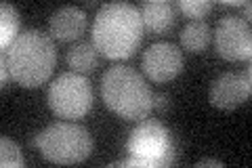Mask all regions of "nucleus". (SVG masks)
I'll return each mask as SVG.
<instances>
[{
	"label": "nucleus",
	"instance_id": "f257e3e1",
	"mask_svg": "<svg viewBox=\"0 0 252 168\" xmlns=\"http://www.w3.org/2000/svg\"><path fill=\"white\" fill-rule=\"evenodd\" d=\"M143 40V19L135 4L107 2L93 23V46L107 59H128Z\"/></svg>",
	"mask_w": 252,
	"mask_h": 168
},
{
	"label": "nucleus",
	"instance_id": "f03ea898",
	"mask_svg": "<svg viewBox=\"0 0 252 168\" xmlns=\"http://www.w3.org/2000/svg\"><path fill=\"white\" fill-rule=\"evenodd\" d=\"M4 55L9 61L11 78L26 89H36L44 84L57 63L53 38L40 30L21 32Z\"/></svg>",
	"mask_w": 252,
	"mask_h": 168
},
{
	"label": "nucleus",
	"instance_id": "7ed1b4c3",
	"mask_svg": "<svg viewBox=\"0 0 252 168\" xmlns=\"http://www.w3.org/2000/svg\"><path fill=\"white\" fill-rule=\"evenodd\" d=\"M105 105L124 120H145L154 109V93L143 76L126 66L109 67L101 78Z\"/></svg>",
	"mask_w": 252,
	"mask_h": 168
},
{
	"label": "nucleus",
	"instance_id": "20e7f679",
	"mask_svg": "<svg viewBox=\"0 0 252 168\" xmlns=\"http://www.w3.org/2000/svg\"><path fill=\"white\" fill-rule=\"evenodd\" d=\"M126 151L128 158L114 166L164 168L177 162V141L160 120H141L126 141Z\"/></svg>",
	"mask_w": 252,
	"mask_h": 168
},
{
	"label": "nucleus",
	"instance_id": "39448f33",
	"mask_svg": "<svg viewBox=\"0 0 252 168\" xmlns=\"http://www.w3.org/2000/svg\"><path fill=\"white\" fill-rule=\"evenodd\" d=\"M32 145L53 164H80L91 156L94 141L84 126L76 122H53L38 133Z\"/></svg>",
	"mask_w": 252,
	"mask_h": 168
},
{
	"label": "nucleus",
	"instance_id": "423d86ee",
	"mask_svg": "<svg viewBox=\"0 0 252 168\" xmlns=\"http://www.w3.org/2000/svg\"><path fill=\"white\" fill-rule=\"evenodd\" d=\"M46 101H49L53 114L59 118H67V120L84 118L91 111L94 101L93 86L84 74L65 71V74L53 80V84L49 86Z\"/></svg>",
	"mask_w": 252,
	"mask_h": 168
},
{
	"label": "nucleus",
	"instance_id": "0eeeda50",
	"mask_svg": "<svg viewBox=\"0 0 252 168\" xmlns=\"http://www.w3.org/2000/svg\"><path fill=\"white\" fill-rule=\"evenodd\" d=\"M215 49L227 61H248L252 55L250 23L238 15H225L215 28Z\"/></svg>",
	"mask_w": 252,
	"mask_h": 168
},
{
	"label": "nucleus",
	"instance_id": "6e6552de",
	"mask_svg": "<svg viewBox=\"0 0 252 168\" xmlns=\"http://www.w3.org/2000/svg\"><path fill=\"white\" fill-rule=\"evenodd\" d=\"M252 93V78L250 67L244 71H225L220 74L210 86V103L219 109H235L244 101L250 99Z\"/></svg>",
	"mask_w": 252,
	"mask_h": 168
},
{
	"label": "nucleus",
	"instance_id": "1a4fd4ad",
	"mask_svg": "<svg viewBox=\"0 0 252 168\" xmlns=\"http://www.w3.org/2000/svg\"><path fill=\"white\" fill-rule=\"evenodd\" d=\"M143 71L152 82H170L183 71V53L170 42H156L143 53Z\"/></svg>",
	"mask_w": 252,
	"mask_h": 168
},
{
	"label": "nucleus",
	"instance_id": "9d476101",
	"mask_svg": "<svg viewBox=\"0 0 252 168\" xmlns=\"http://www.w3.org/2000/svg\"><path fill=\"white\" fill-rule=\"evenodd\" d=\"M86 30V13L78 6H61L49 19V36L59 42H72Z\"/></svg>",
	"mask_w": 252,
	"mask_h": 168
},
{
	"label": "nucleus",
	"instance_id": "9b49d317",
	"mask_svg": "<svg viewBox=\"0 0 252 168\" xmlns=\"http://www.w3.org/2000/svg\"><path fill=\"white\" fill-rule=\"evenodd\" d=\"M143 28L152 34H166L177 19V4L170 0H147L139 6Z\"/></svg>",
	"mask_w": 252,
	"mask_h": 168
},
{
	"label": "nucleus",
	"instance_id": "f8f14e48",
	"mask_svg": "<svg viewBox=\"0 0 252 168\" xmlns=\"http://www.w3.org/2000/svg\"><path fill=\"white\" fill-rule=\"evenodd\" d=\"M210 26L206 21H189L181 30V46L189 53H204L210 44Z\"/></svg>",
	"mask_w": 252,
	"mask_h": 168
},
{
	"label": "nucleus",
	"instance_id": "ddd939ff",
	"mask_svg": "<svg viewBox=\"0 0 252 168\" xmlns=\"http://www.w3.org/2000/svg\"><path fill=\"white\" fill-rule=\"evenodd\" d=\"M99 63V55L97 49L89 42H82V44H76L67 51V66L72 67V71L76 74H91L94 71Z\"/></svg>",
	"mask_w": 252,
	"mask_h": 168
},
{
	"label": "nucleus",
	"instance_id": "4468645a",
	"mask_svg": "<svg viewBox=\"0 0 252 168\" xmlns=\"http://www.w3.org/2000/svg\"><path fill=\"white\" fill-rule=\"evenodd\" d=\"M19 13L15 11V6L9 2L0 4V46L2 53L9 51V46L17 40L19 36Z\"/></svg>",
	"mask_w": 252,
	"mask_h": 168
},
{
	"label": "nucleus",
	"instance_id": "2eb2a0df",
	"mask_svg": "<svg viewBox=\"0 0 252 168\" xmlns=\"http://www.w3.org/2000/svg\"><path fill=\"white\" fill-rule=\"evenodd\" d=\"M26 164L21 154V147L15 141H11L9 137L0 139V166L2 168H21Z\"/></svg>",
	"mask_w": 252,
	"mask_h": 168
},
{
	"label": "nucleus",
	"instance_id": "dca6fc26",
	"mask_svg": "<svg viewBox=\"0 0 252 168\" xmlns=\"http://www.w3.org/2000/svg\"><path fill=\"white\" fill-rule=\"evenodd\" d=\"M177 6L185 13V17H189L191 21H202V17L208 15L215 4L208 2V0H181V2H177Z\"/></svg>",
	"mask_w": 252,
	"mask_h": 168
},
{
	"label": "nucleus",
	"instance_id": "f3484780",
	"mask_svg": "<svg viewBox=\"0 0 252 168\" xmlns=\"http://www.w3.org/2000/svg\"><path fill=\"white\" fill-rule=\"evenodd\" d=\"M0 74H2V89H9L11 82V69H9V61H6V55L2 53V59H0Z\"/></svg>",
	"mask_w": 252,
	"mask_h": 168
},
{
	"label": "nucleus",
	"instance_id": "a211bd4d",
	"mask_svg": "<svg viewBox=\"0 0 252 168\" xmlns=\"http://www.w3.org/2000/svg\"><path fill=\"white\" fill-rule=\"evenodd\" d=\"M154 107L164 114L168 107H170V101H168V95H154Z\"/></svg>",
	"mask_w": 252,
	"mask_h": 168
},
{
	"label": "nucleus",
	"instance_id": "6ab92c4d",
	"mask_svg": "<svg viewBox=\"0 0 252 168\" xmlns=\"http://www.w3.org/2000/svg\"><path fill=\"white\" fill-rule=\"evenodd\" d=\"M198 166H223V162H219V160H210V158H206V160H202V162H198Z\"/></svg>",
	"mask_w": 252,
	"mask_h": 168
},
{
	"label": "nucleus",
	"instance_id": "aec40b11",
	"mask_svg": "<svg viewBox=\"0 0 252 168\" xmlns=\"http://www.w3.org/2000/svg\"><path fill=\"white\" fill-rule=\"evenodd\" d=\"M244 13H246V17H250V2H244Z\"/></svg>",
	"mask_w": 252,
	"mask_h": 168
}]
</instances>
